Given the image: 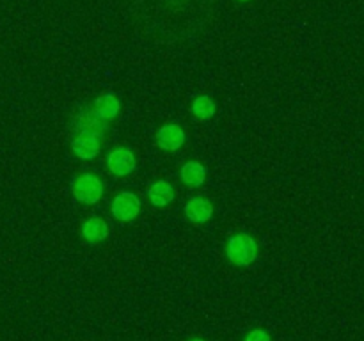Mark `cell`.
Masks as SVG:
<instances>
[{
	"mask_svg": "<svg viewBox=\"0 0 364 341\" xmlns=\"http://www.w3.org/2000/svg\"><path fill=\"white\" fill-rule=\"evenodd\" d=\"M224 252H226V258L230 259V263H233L235 266H249L258 258L259 247L256 238L251 234L235 233L228 238Z\"/></svg>",
	"mask_w": 364,
	"mask_h": 341,
	"instance_id": "cell-1",
	"label": "cell"
},
{
	"mask_svg": "<svg viewBox=\"0 0 364 341\" xmlns=\"http://www.w3.org/2000/svg\"><path fill=\"white\" fill-rule=\"evenodd\" d=\"M141 199L137 194L130 190L119 192L110 202V213L117 222H132L141 213Z\"/></svg>",
	"mask_w": 364,
	"mask_h": 341,
	"instance_id": "cell-4",
	"label": "cell"
},
{
	"mask_svg": "<svg viewBox=\"0 0 364 341\" xmlns=\"http://www.w3.org/2000/svg\"><path fill=\"white\" fill-rule=\"evenodd\" d=\"M180 180L188 188L201 187L206 181V167L201 162H198V160H188V162L181 166Z\"/></svg>",
	"mask_w": 364,
	"mask_h": 341,
	"instance_id": "cell-11",
	"label": "cell"
},
{
	"mask_svg": "<svg viewBox=\"0 0 364 341\" xmlns=\"http://www.w3.org/2000/svg\"><path fill=\"white\" fill-rule=\"evenodd\" d=\"M156 144L164 151H178L185 144V131L180 124L167 123L156 130Z\"/></svg>",
	"mask_w": 364,
	"mask_h": 341,
	"instance_id": "cell-6",
	"label": "cell"
},
{
	"mask_svg": "<svg viewBox=\"0 0 364 341\" xmlns=\"http://www.w3.org/2000/svg\"><path fill=\"white\" fill-rule=\"evenodd\" d=\"M71 192L78 202L92 206L102 201L103 194H105V185H103L102 178L96 176V174L82 173L71 183Z\"/></svg>",
	"mask_w": 364,
	"mask_h": 341,
	"instance_id": "cell-2",
	"label": "cell"
},
{
	"mask_svg": "<svg viewBox=\"0 0 364 341\" xmlns=\"http://www.w3.org/2000/svg\"><path fill=\"white\" fill-rule=\"evenodd\" d=\"M92 112L105 123L114 121L121 112V99L114 92H103L92 103Z\"/></svg>",
	"mask_w": 364,
	"mask_h": 341,
	"instance_id": "cell-7",
	"label": "cell"
},
{
	"mask_svg": "<svg viewBox=\"0 0 364 341\" xmlns=\"http://www.w3.org/2000/svg\"><path fill=\"white\" fill-rule=\"evenodd\" d=\"M191 112H192V116L196 117V119L208 121V119H212L213 116H215L217 105H215V102H213V98L203 94V96H198V98L192 102Z\"/></svg>",
	"mask_w": 364,
	"mask_h": 341,
	"instance_id": "cell-12",
	"label": "cell"
},
{
	"mask_svg": "<svg viewBox=\"0 0 364 341\" xmlns=\"http://www.w3.org/2000/svg\"><path fill=\"white\" fill-rule=\"evenodd\" d=\"M188 341H205V340H203V337H192V340H188Z\"/></svg>",
	"mask_w": 364,
	"mask_h": 341,
	"instance_id": "cell-14",
	"label": "cell"
},
{
	"mask_svg": "<svg viewBox=\"0 0 364 341\" xmlns=\"http://www.w3.org/2000/svg\"><path fill=\"white\" fill-rule=\"evenodd\" d=\"M137 167V158H135V153L130 148H124V146H117L112 151L107 155V169L110 170V174L117 178L130 176L132 173Z\"/></svg>",
	"mask_w": 364,
	"mask_h": 341,
	"instance_id": "cell-5",
	"label": "cell"
},
{
	"mask_svg": "<svg viewBox=\"0 0 364 341\" xmlns=\"http://www.w3.org/2000/svg\"><path fill=\"white\" fill-rule=\"evenodd\" d=\"M237 2H249V0H237Z\"/></svg>",
	"mask_w": 364,
	"mask_h": 341,
	"instance_id": "cell-15",
	"label": "cell"
},
{
	"mask_svg": "<svg viewBox=\"0 0 364 341\" xmlns=\"http://www.w3.org/2000/svg\"><path fill=\"white\" fill-rule=\"evenodd\" d=\"M244 341H272V337L265 329H252L249 330Z\"/></svg>",
	"mask_w": 364,
	"mask_h": 341,
	"instance_id": "cell-13",
	"label": "cell"
},
{
	"mask_svg": "<svg viewBox=\"0 0 364 341\" xmlns=\"http://www.w3.org/2000/svg\"><path fill=\"white\" fill-rule=\"evenodd\" d=\"M185 215L192 224H206L213 217V205L206 197H191L185 205Z\"/></svg>",
	"mask_w": 364,
	"mask_h": 341,
	"instance_id": "cell-8",
	"label": "cell"
},
{
	"mask_svg": "<svg viewBox=\"0 0 364 341\" xmlns=\"http://www.w3.org/2000/svg\"><path fill=\"white\" fill-rule=\"evenodd\" d=\"M174 197H176V190H174V187L167 180H159L153 185H149L148 199L156 208H164V206L171 205Z\"/></svg>",
	"mask_w": 364,
	"mask_h": 341,
	"instance_id": "cell-10",
	"label": "cell"
},
{
	"mask_svg": "<svg viewBox=\"0 0 364 341\" xmlns=\"http://www.w3.org/2000/svg\"><path fill=\"white\" fill-rule=\"evenodd\" d=\"M80 233L84 240L89 242V244H100V242H103L109 237V224H107L103 217H89V219L82 222Z\"/></svg>",
	"mask_w": 364,
	"mask_h": 341,
	"instance_id": "cell-9",
	"label": "cell"
},
{
	"mask_svg": "<svg viewBox=\"0 0 364 341\" xmlns=\"http://www.w3.org/2000/svg\"><path fill=\"white\" fill-rule=\"evenodd\" d=\"M71 151L80 160H92L102 151V131L77 128L71 139Z\"/></svg>",
	"mask_w": 364,
	"mask_h": 341,
	"instance_id": "cell-3",
	"label": "cell"
}]
</instances>
